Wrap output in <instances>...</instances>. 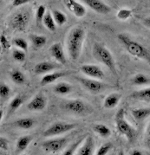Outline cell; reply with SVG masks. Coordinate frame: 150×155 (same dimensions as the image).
<instances>
[{"label":"cell","mask_w":150,"mask_h":155,"mask_svg":"<svg viewBox=\"0 0 150 155\" xmlns=\"http://www.w3.org/2000/svg\"><path fill=\"white\" fill-rule=\"evenodd\" d=\"M65 75V73L63 72H60V71H56V72H52V73H48L44 77L42 78V80L40 81L42 86H46L48 84H50L56 80H58L59 78H62Z\"/></svg>","instance_id":"cell-20"},{"label":"cell","mask_w":150,"mask_h":155,"mask_svg":"<svg viewBox=\"0 0 150 155\" xmlns=\"http://www.w3.org/2000/svg\"><path fill=\"white\" fill-rule=\"evenodd\" d=\"M22 155H27V154H22Z\"/></svg>","instance_id":"cell-48"},{"label":"cell","mask_w":150,"mask_h":155,"mask_svg":"<svg viewBox=\"0 0 150 155\" xmlns=\"http://www.w3.org/2000/svg\"><path fill=\"white\" fill-rule=\"evenodd\" d=\"M77 81L81 83V85L87 89L88 92L92 94H100L105 89V84L102 83V81L96 79H92V78H84L81 76L76 77Z\"/></svg>","instance_id":"cell-8"},{"label":"cell","mask_w":150,"mask_h":155,"mask_svg":"<svg viewBox=\"0 0 150 155\" xmlns=\"http://www.w3.org/2000/svg\"><path fill=\"white\" fill-rule=\"evenodd\" d=\"M83 140H84V138L83 137L80 138L78 140H76L72 145H70L69 147H68V148L64 151L63 155H75V152L77 151V149L79 148V147L81 146V144L82 143Z\"/></svg>","instance_id":"cell-31"},{"label":"cell","mask_w":150,"mask_h":155,"mask_svg":"<svg viewBox=\"0 0 150 155\" xmlns=\"http://www.w3.org/2000/svg\"><path fill=\"white\" fill-rule=\"evenodd\" d=\"M92 129L95 134H97L102 138L107 139L111 135V130L108 127L104 124H95L92 126Z\"/></svg>","instance_id":"cell-23"},{"label":"cell","mask_w":150,"mask_h":155,"mask_svg":"<svg viewBox=\"0 0 150 155\" xmlns=\"http://www.w3.org/2000/svg\"><path fill=\"white\" fill-rule=\"evenodd\" d=\"M0 45L3 50H8L11 47V44H10L9 40L7 39V37L4 34H2L0 36Z\"/></svg>","instance_id":"cell-39"},{"label":"cell","mask_w":150,"mask_h":155,"mask_svg":"<svg viewBox=\"0 0 150 155\" xmlns=\"http://www.w3.org/2000/svg\"><path fill=\"white\" fill-rule=\"evenodd\" d=\"M115 127L116 130L121 135L126 137V139L131 142L136 136V130L125 118V110L123 108L119 109L115 114Z\"/></svg>","instance_id":"cell-4"},{"label":"cell","mask_w":150,"mask_h":155,"mask_svg":"<svg viewBox=\"0 0 150 155\" xmlns=\"http://www.w3.org/2000/svg\"><path fill=\"white\" fill-rule=\"evenodd\" d=\"M1 4H2V0H0V5H1Z\"/></svg>","instance_id":"cell-47"},{"label":"cell","mask_w":150,"mask_h":155,"mask_svg":"<svg viewBox=\"0 0 150 155\" xmlns=\"http://www.w3.org/2000/svg\"><path fill=\"white\" fill-rule=\"evenodd\" d=\"M52 16L56 22V25L58 26H63L67 22V16L59 10H53L52 11Z\"/></svg>","instance_id":"cell-28"},{"label":"cell","mask_w":150,"mask_h":155,"mask_svg":"<svg viewBox=\"0 0 150 155\" xmlns=\"http://www.w3.org/2000/svg\"><path fill=\"white\" fill-rule=\"evenodd\" d=\"M50 56H52L56 62L65 65L67 60H66V57H65V54H64V51H63V45L60 44V43H56V44H53L50 48Z\"/></svg>","instance_id":"cell-15"},{"label":"cell","mask_w":150,"mask_h":155,"mask_svg":"<svg viewBox=\"0 0 150 155\" xmlns=\"http://www.w3.org/2000/svg\"><path fill=\"white\" fill-rule=\"evenodd\" d=\"M118 155H125V153H124L122 150H121V151L118 153Z\"/></svg>","instance_id":"cell-45"},{"label":"cell","mask_w":150,"mask_h":155,"mask_svg":"<svg viewBox=\"0 0 150 155\" xmlns=\"http://www.w3.org/2000/svg\"><path fill=\"white\" fill-rule=\"evenodd\" d=\"M112 148L113 145L111 143H105V144H103V145L101 146L94 155H107L108 154V153Z\"/></svg>","instance_id":"cell-35"},{"label":"cell","mask_w":150,"mask_h":155,"mask_svg":"<svg viewBox=\"0 0 150 155\" xmlns=\"http://www.w3.org/2000/svg\"><path fill=\"white\" fill-rule=\"evenodd\" d=\"M11 94V88L5 83L0 84V98L5 99Z\"/></svg>","instance_id":"cell-37"},{"label":"cell","mask_w":150,"mask_h":155,"mask_svg":"<svg viewBox=\"0 0 150 155\" xmlns=\"http://www.w3.org/2000/svg\"><path fill=\"white\" fill-rule=\"evenodd\" d=\"M130 97L132 99L136 100V101L150 103V87H145V88L133 92L130 94Z\"/></svg>","instance_id":"cell-17"},{"label":"cell","mask_w":150,"mask_h":155,"mask_svg":"<svg viewBox=\"0 0 150 155\" xmlns=\"http://www.w3.org/2000/svg\"><path fill=\"white\" fill-rule=\"evenodd\" d=\"M150 82V79L144 74H135L132 78V83L135 86H144L148 85Z\"/></svg>","instance_id":"cell-29"},{"label":"cell","mask_w":150,"mask_h":155,"mask_svg":"<svg viewBox=\"0 0 150 155\" xmlns=\"http://www.w3.org/2000/svg\"><path fill=\"white\" fill-rule=\"evenodd\" d=\"M95 12L106 15L111 12V8L102 0H82Z\"/></svg>","instance_id":"cell-11"},{"label":"cell","mask_w":150,"mask_h":155,"mask_svg":"<svg viewBox=\"0 0 150 155\" xmlns=\"http://www.w3.org/2000/svg\"><path fill=\"white\" fill-rule=\"evenodd\" d=\"M132 116L137 121H142L150 116V107H140L131 110Z\"/></svg>","instance_id":"cell-19"},{"label":"cell","mask_w":150,"mask_h":155,"mask_svg":"<svg viewBox=\"0 0 150 155\" xmlns=\"http://www.w3.org/2000/svg\"><path fill=\"white\" fill-rule=\"evenodd\" d=\"M122 99V94L119 93H111L107 96L103 101V107L107 109H113L116 107Z\"/></svg>","instance_id":"cell-16"},{"label":"cell","mask_w":150,"mask_h":155,"mask_svg":"<svg viewBox=\"0 0 150 155\" xmlns=\"http://www.w3.org/2000/svg\"><path fill=\"white\" fill-rule=\"evenodd\" d=\"M46 7L44 5H39L37 9V12H36V20H37V23L40 24L43 22V19H44V16L46 14Z\"/></svg>","instance_id":"cell-36"},{"label":"cell","mask_w":150,"mask_h":155,"mask_svg":"<svg viewBox=\"0 0 150 155\" xmlns=\"http://www.w3.org/2000/svg\"><path fill=\"white\" fill-rule=\"evenodd\" d=\"M66 138H54L47 140L42 143V147L46 152L49 153H56L63 149L67 145Z\"/></svg>","instance_id":"cell-9"},{"label":"cell","mask_w":150,"mask_h":155,"mask_svg":"<svg viewBox=\"0 0 150 155\" xmlns=\"http://www.w3.org/2000/svg\"><path fill=\"white\" fill-rule=\"evenodd\" d=\"M24 103V99L21 95H16L14 98H13L10 104H9V111L10 113H13L16 110H18L21 106L23 105Z\"/></svg>","instance_id":"cell-30"},{"label":"cell","mask_w":150,"mask_h":155,"mask_svg":"<svg viewBox=\"0 0 150 155\" xmlns=\"http://www.w3.org/2000/svg\"><path fill=\"white\" fill-rule=\"evenodd\" d=\"M95 152V140L94 138L90 135H88L82 144L79 147L76 151L75 155H94Z\"/></svg>","instance_id":"cell-14"},{"label":"cell","mask_w":150,"mask_h":155,"mask_svg":"<svg viewBox=\"0 0 150 155\" xmlns=\"http://www.w3.org/2000/svg\"><path fill=\"white\" fill-rule=\"evenodd\" d=\"M8 149H9V141H8V140L4 138V137H0V150L7 151Z\"/></svg>","instance_id":"cell-40"},{"label":"cell","mask_w":150,"mask_h":155,"mask_svg":"<svg viewBox=\"0 0 150 155\" xmlns=\"http://www.w3.org/2000/svg\"><path fill=\"white\" fill-rule=\"evenodd\" d=\"M32 0H13L12 2V6L13 7H19L26 5L28 3H30Z\"/></svg>","instance_id":"cell-41"},{"label":"cell","mask_w":150,"mask_h":155,"mask_svg":"<svg viewBox=\"0 0 150 155\" xmlns=\"http://www.w3.org/2000/svg\"><path fill=\"white\" fill-rule=\"evenodd\" d=\"M12 81L17 85H23L26 81V77L23 72H21L18 69H14L10 74Z\"/></svg>","instance_id":"cell-25"},{"label":"cell","mask_w":150,"mask_h":155,"mask_svg":"<svg viewBox=\"0 0 150 155\" xmlns=\"http://www.w3.org/2000/svg\"><path fill=\"white\" fill-rule=\"evenodd\" d=\"M32 140V137L31 135H25L18 138L16 143V151L17 153H22L29 147Z\"/></svg>","instance_id":"cell-21"},{"label":"cell","mask_w":150,"mask_h":155,"mask_svg":"<svg viewBox=\"0 0 150 155\" xmlns=\"http://www.w3.org/2000/svg\"><path fill=\"white\" fill-rule=\"evenodd\" d=\"M54 92L57 94L61 95H66L72 92V86L68 82H59L55 87H53Z\"/></svg>","instance_id":"cell-22"},{"label":"cell","mask_w":150,"mask_h":155,"mask_svg":"<svg viewBox=\"0 0 150 155\" xmlns=\"http://www.w3.org/2000/svg\"><path fill=\"white\" fill-rule=\"evenodd\" d=\"M31 20V15L27 11H18L15 12L9 20V25L14 31H25Z\"/></svg>","instance_id":"cell-6"},{"label":"cell","mask_w":150,"mask_h":155,"mask_svg":"<svg viewBox=\"0 0 150 155\" xmlns=\"http://www.w3.org/2000/svg\"><path fill=\"white\" fill-rule=\"evenodd\" d=\"M47 105V99L43 94H38L34 96L32 100L28 103V109L31 111H43Z\"/></svg>","instance_id":"cell-13"},{"label":"cell","mask_w":150,"mask_h":155,"mask_svg":"<svg viewBox=\"0 0 150 155\" xmlns=\"http://www.w3.org/2000/svg\"><path fill=\"white\" fill-rule=\"evenodd\" d=\"M85 36V30L80 26L72 28L69 32L67 37V50L71 60L77 61L80 57Z\"/></svg>","instance_id":"cell-2"},{"label":"cell","mask_w":150,"mask_h":155,"mask_svg":"<svg viewBox=\"0 0 150 155\" xmlns=\"http://www.w3.org/2000/svg\"><path fill=\"white\" fill-rule=\"evenodd\" d=\"M63 4L76 18H83L87 13V10L84 5L76 0H63Z\"/></svg>","instance_id":"cell-12"},{"label":"cell","mask_w":150,"mask_h":155,"mask_svg":"<svg viewBox=\"0 0 150 155\" xmlns=\"http://www.w3.org/2000/svg\"><path fill=\"white\" fill-rule=\"evenodd\" d=\"M12 57L15 61L18 62H25L26 59V54L25 51L19 49H15L12 51Z\"/></svg>","instance_id":"cell-34"},{"label":"cell","mask_w":150,"mask_h":155,"mask_svg":"<svg viewBox=\"0 0 150 155\" xmlns=\"http://www.w3.org/2000/svg\"><path fill=\"white\" fill-rule=\"evenodd\" d=\"M30 39H31V42L33 44V46L37 49H40V48L44 47L47 43V38L45 36H43V35L33 34V35L30 36Z\"/></svg>","instance_id":"cell-27"},{"label":"cell","mask_w":150,"mask_h":155,"mask_svg":"<svg viewBox=\"0 0 150 155\" xmlns=\"http://www.w3.org/2000/svg\"><path fill=\"white\" fill-rule=\"evenodd\" d=\"M80 70L83 74H85L88 78L96 79V80H102L105 77L104 72L102 69L95 64H84L80 67Z\"/></svg>","instance_id":"cell-10"},{"label":"cell","mask_w":150,"mask_h":155,"mask_svg":"<svg viewBox=\"0 0 150 155\" xmlns=\"http://www.w3.org/2000/svg\"><path fill=\"white\" fill-rule=\"evenodd\" d=\"M64 110L78 116H87L93 113V108L80 99L70 100L63 104Z\"/></svg>","instance_id":"cell-5"},{"label":"cell","mask_w":150,"mask_h":155,"mask_svg":"<svg viewBox=\"0 0 150 155\" xmlns=\"http://www.w3.org/2000/svg\"><path fill=\"white\" fill-rule=\"evenodd\" d=\"M75 127V124L67 123V122H56L52 124L49 128L44 131L43 135L46 138L56 137L61 135L63 134L68 133L69 131L73 130Z\"/></svg>","instance_id":"cell-7"},{"label":"cell","mask_w":150,"mask_h":155,"mask_svg":"<svg viewBox=\"0 0 150 155\" xmlns=\"http://www.w3.org/2000/svg\"><path fill=\"white\" fill-rule=\"evenodd\" d=\"M130 155H143V154H142V153L140 150L135 149V150H132L131 153H130Z\"/></svg>","instance_id":"cell-43"},{"label":"cell","mask_w":150,"mask_h":155,"mask_svg":"<svg viewBox=\"0 0 150 155\" xmlns=\"http://www.w3.org/2000/svg\"><path fill=\"white\" fill-rule=\"evenodd\" d=\"M14 124L18 128L28 130V129H32L35 126V120L32 118H21L17 120Z\"/></svg>","instance_id":"cell-24"},{"label":"cell","mask_w":150,"mask_h":155,"mask_svg":"<svg viewBox=\"0 0 150 155\" xmlns=\"http://www.w3.org/2000/svg\"><path fill=\"white\" fill-rule=\"evenodd\" d=\"M43 24L46 27L47 30H49L51 32H54L56 29V25L54 18L52 16V14L50 12H47L45 16H44V19H43Z\"/></svg>","instance_id":"cell-26"},{"label":"cell","mask_w":150,"mask_h":155,"mask_svg":"<svg viewBox=\"0 0 150 155\" xmlns=\"http://www.w3.org/2000/svg\"><path fill=\"white\" fill-rule=\"evenodd\" d=\"M143 25L147 27L150 29V16L149 17H147L146 18L143 19Z\"/></svg>","instance_id":"cell-42"},{"label":"cell","mask_w":150,"mask_h":155,"mask_svg":"<svg viewBox=\"0 0 150 155\" xmlns=\"http://www.w3.org/2000/svg\"><path fill=\"white\" fill-rule=\"evenodd\" d=\"M2 50H3V49H2V47H1V45H0V55H1V53H2Z\"/></svg>","instance_id":"cell-46"},{"label":"cell","mask_w":150,"mask_h":155,"mask_svg":"<svg viewBox=\"0 0 150 155\" xmlns=\"http://www.w3.org/2000/svg\"><path fill=\"white\" fill-rule=\"evenodd\" d=\"M144 145L148 149L150 150V120L147 125V127L145 129V134H144Z\"/></svg>","instance_id":"cell-38"},{"label":"cell","mask_w":150,"mask_h":155,"mask_svg":"<svg viewBox=\"0 0 150 155\" xmlns=\"http://www.w3.org/2000/svg\"><path fill=\"white\" fill-rule=\"evenodd\" d=\"M3 116H4V111L2 109H0V122H1V120L3 119Z\"/></svg>","instance_id":"cell-44"},{"label":"cell","mask_w":150,"mask_h":155,"mask_svg":"<svg viewBox=\"0 0 150 155\" xmlns=\"http://www.w3.org/2000/svg\"><path fill=\"white\" fill-rule=\"evenodd\" d=\"M12 44L18 48L19 50H24V51H27L28 48H29V45L27 41L22 38V37H16L12 40Z\"/></svg>","instance_id":"cell-33"},{"label":"cell","mask_w":150,"mask_h":155,"mask_svg":"<svg viewBox=\"0 0 150 155\" xmlns=\"http://www.w3.org/2000/svg\"><path fill=\"white\" fill-rule=\"evenodd\" d=\"M92 54L97 62H101L102 64L106 66L115 75L117 74L115 62L112 53L103 44L100 43H95L93 45Z\"/></svg>","instance_id":"cell-3"},{"label":"cell","mask_w":150,"mask_h":155,"mask_svg":"<svg viewBox=\"0 0 150 155\" xmlns=\"http://www.w3.org/2000/svg\"><path fill=\"white\" fill-rule=\"evenodd\" d=\"M117 38L129 55L138 59L143 60L150 64V50L143 44L124 33L118 34Z\"/></svg>","instance_id":"cell-1"},{"label":"cell","mask_w":150,"mask_h":155,"mask_svg":"<svg viewBox=\"0 0 150 155\" xmlns=\"http://www.w3.org/2000/svg\"><path fill=\"white\" fill-rule=\"evenodd\" d=\"M132 15H133L132 10L128 8H122L116 13V18L121 21H126L128 18H130Z\"/></svg>","instance_id":"cell-32"},{"label":"cell","mask_w":150,"mask_h":155,"mask_svg":"<svg viewBox=\"0 0 150 155\" xmlns=\"http://www.w3.org/2000/svg\"><path fill=\"white\" fill-rule=\"evenodd\" d=\"M56 68V65L49 62H42L38 63L35 68L34 71L35 73L38 74H48L50 73V71H52L53 69Z\"/></svg>","instance_id":"cell-18"}]
</instances>
